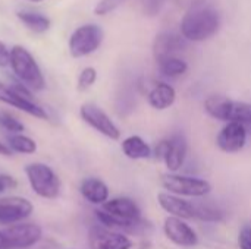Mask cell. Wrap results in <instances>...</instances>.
Instances as JSON below:
<instances>
[{"instance_id": "obj_5", "label": "cell", "mask_w": 251, "mask_h": 249, "mask_svg": "<svg viewBox=\"0 0 251 249\" xmlns=\"http://www.w3.org/2000/svg\"><path fill=\"white\" fill-rule=\"evenodd\" d=\"M104 31L97 23H85L78 26L69 37V53L75 59H81L93 54L101 45Z\"/></svg>"}, {"instance_id": "obj_14", "label": "cell", "mask_w": 251, "mask_h": 249, "mask_svg": "<svg viewBox=\"0 0 251 249\" xmlns=\"http://www.w3.org/2000/svg\"><path fill=\"white\" fill-rule=\"evenodd\" d=\"M163 232L165 236L176 247L194 248L199 244V236L196 230L190 225L182 222V219L172 217V216L166 217L163 223Z\"/></svg>"}, {"instance_id": "obj_10", "label": "cell", "mask_w": 251, "mask_h": 249, "mask_svg": "<svg viewBox=\"0 0 251 249\" xmlns=\"http://www.w3.org/2000/svg\"><path fill=\"white\" fill-rule=\"evenodd\" d=\"M7 249H26L34 247L43 236V230L34 223H18L3 229Z\"/></svg>"}, {"instance_id": "obj_17", "label": "cell", "mask_w": 251, "mask_h": 249, "mask_svg": "<svg viewBox=\"0 0 251 249\" xmlns=\"http://www.w3.org/2000/svg\"><path fill=\"white\" fill-rule=\"evenodd\" d=\"M176 100V91L166 82L154 84L147 92V101L154 110H166L174 106Z\"/></svg>"}, {"instance_id": "obj_7", "label": "cell", "mask_w": 251, "mask_h": 249, "mask_svg": "<svg viewBox=\"0 0 251 249\" xmlns=\"http://www.w3.org/2000/svg\"><path fill=\"white\" fill-rule=\"evenodd\" d=\"M162 186L174 195L178 197H193L201 198L212 192V185L206 179L193 178V176H182L175 173L162 175Z\"/></svg>"}, {"instance_id": "obj_9", "label": "cell", "mask_w": 251, "mask_h": 249, "mask_svg": "<svg viewBox=\"0 0 251 249\" xmlns=\"http://www.w3.org/2000/svg\"><path fill=\"white\" fill-rule=\"evenodd\" d=\"M79 114H81V119L88 126H91L93 129H96L99 134L104 135L106 138L112 141H118L121 138L119 128L109 117V114L103 109H100L97 104H93V103L82 104L79 109Z\"/></svg>"}, {"instance_id": "obj_22", "label": "cell", "mask_w": 251, "mask_h": 249, "mask_svg": "<svg viewBox=\"0 0 251 249\" xmlns=\"http://www.w3.org/2000/svg\"><path fill=\"white\" fill-rule=\"evenodd\" d=\"M194 219H199L207 223H219L225 219V214L219 207L213 204L194 203Z\"/></svg>"}, {"instance_id": "obj_19", "label": "cell", "mask_w": 251, "mask_h": 249, "mask_svg": "<svg viewBox=\"0 0 251 249\" xmlns=\"http://www.w3.org/2000/svg\"><path fill=\"white\" fill-rule=\"evenodd\" d=\"M121 148L125 157L131 160H147L153 154L150 145L138 135H131L125 138L121 144Z\"/></svg>"}, {"instance_id": "obj_28", "label": "cell", "mask_w": 251, "mask_h": 249, "mask_svg": "<svg viewBox=\"0 0 251 249\" xmlns=\"http://www.w3.org/2000/svg\"><path fill=\"white\" fill-rule=\"evenodd\" d=\"M18 186V182L15 181L13 176L9 175H0V194L7 191V189H15Z\"/></svg>"}, {"instance_id": "obj_32", "label": "cell", "mask_w": 251, "mask_h": 249, "mask_svg": "<svg viewBox=\"0 0 251 249\" xmlns=\"http://www.w3.org/2000/svg\"><path fill=\"white\" fill-rule=\"evenodd\" d=\"M28 1H32V3H41V1H44V0H28Z\"/></svg>"}, {"instance_id": "obj_16", "label": "cell", "mask_w": 251, "mask_h": 249, "mask_svg": "<svg viewBox=\"0 0 251 249\" xmlns=\"http://www.w3.org/2000/svg\"><path fill=\"white\" fill-rule=\"evenodd\" d=\"M157 203L172 217L194 219V203L185 201L178 195L169 192H160L157 194Z\"/></svg>"}, {"instance_id": "obj_6", "label": "cell", "mask_w": 251, "mask_h": 249, "mask_svg": "<svg viewBox=\"0 0 251 249\" xmlns=\"http://www.w3.org/2000/svg\"><path fill=\"white\" fill-rule=\"evenodd\" d=\"M0 101L18 110H22L24 113L34 116L37 119L46 120L49 117L46 110L40 107L35 101H32L29 90L21 82L13 85H6L4 82L0 81Z\"/></svg>"}, {"instance_id": "obj_24", "label": "cell", "mask_w": 251, "mask_h": 249, "mask_svg": "<svg viewBox=\"0 0 251 249\" xmlns=\"http://www.w3.org/2000/svg\"><path fill=\"white\" fill-rule=\"evenodd\" d=\"M0 126L10 132L12 135H16V134H22L25 126L21 120H18L13 114H10L9 112H0Z\"/></svg>"}, {"instance_id": "obj_4", "label": "cell", "mask_w": 251, "mask_h": 249, "mask_svg": "<svg viewBox=\"0 0 251 249\" xmlns=\"http://www.w3.org/2000/svg\"><path fill=\"white\" fill-rule=\"evenodd\" d=\"M31 189L41 198L54 200L60 192V179L53 169L44 163H31L25 167Z\"/></svg>"}, {"instance_id": "obj_12", "label": "cell", "mask_w": 251, "mask_h": 249, "mask_svg": "<svg viewBox=\"0 0 251 249\" xmlns=\"http://www.w3.org/2000/svg\"><path fill=\"white\" fill-rule=\"evenodd\" d=\"M34 211L31 201L22 197L0 198V226H12L22 223Z\"/></svg>"}, {"instance_id": "obj_2", "label": "cell", "mask_w": 251, "mask_h": 249, "mask_svg": "<svg viewBox=\"0 0 251 249\" xmlns=\"http://www.w3.org/2000/svg\"><path fill=\"white\" fill-rule=\"evenodd\" d=\"M10 68L18 81L26 88L32 91L46 88V79L37 60L25 47L13 45L10 48Z\"/></svg>"}, {"instance_id": "obj_3", "label": "cell", "mask_w": 251, "mask_h": 249, "mask_svg": "<svg viewBox=\"0 0 251 249\" xmlns=\"http://www.w3.org/2000/svg\"><path fill=\"white\" fill-rule=\"evenodd\" d=\"M206 113L222 122H240L246 128L251 126V104L226 98L224 95H212L204 101Z\"/></svg>"}, {"instance_id": "obj_18", "label": "cell", "mask_w": 251, "mask_h": 249, "mask_svg": "<svg viewBox=\"0 0 251 249\" xmlns=\"http://www.w3.org/2000/svg\"><path fill=\"white\" fill-rule=\"evenodd\" d=\"M79 192L90 204H104L109 200V188L99 178H85L81 182Z\"/></svg>"}, {"instance_id": "obj_1", "label": "cell", "mask_w": 251, "mask_h": 249, "mask_svg": "<svg viewBox=\"0 0 251 249\" xmlns=\"http://www.w3.org/2000/svg\"><path fill=\"white\" fill-rule=\"evenodd\" d=\"M221 26V16L215 6L206 0H196L184 13L179 34L193 43H200L213 37Z\"/></svg>"}, {"instance_id": "obj_11", "label": "cell", "mask_w": 251, "mask_h": 249, "mask_svg": "<svg viewBox=\"0 0 251 249\" xmlns=\"http://www.w3.org/2000/svg\"><path fill=\"white\" fill-rule=\"evenodd\" d=\"M90 249H131L132 241L122 232L96 225L88 232Z\"/></svg>"}, {"instance_id": "obj_27", "label": "cell", "mask_w": 251, "mask_h": 249, "mask_svg": "<svg viewBox=\"0 0 251 249\" xmlns=\"http://www.w3.org/2000/svg\"><path fill=\"white\" fill-rule=\"evenodd\" d=\"M240 249H251V226H244L238 233Z\"/></svg>"}, {"instance_id": "obj_8", "label": "cell", "mask_w": 251, "mask_h": 249, "mask_svg": "<svg viewBox=\"0 0 251 249\" xmlns=\"http://www.w3.org/2000/svg\"><path fill=\"white\" fill-rule=\"evenodd\" d=\"M187 139L181 134H174L165 139H162L154 150V157L163 161L169 172H178L187 158Z\"/></svg>"}, {"instance_id": "obj_20", "label": "cell", "mask_w": 251, "mask_h": 249, "mask_svg": "<svg viewBox=\"0 0 251 249\" xmlns=\"http://www.w3.org/2000/svg\"><path fill=\"white\" fill-rule=\"evenodd\" d=\"M16 16L29 31H32L35 34H44L51 26L50 18L43 15V13H40V12H35V10L22 9V10L16 12Z\"/></svg>"}, {"instance_id": "obj_25", "label": "cell", "mask_w": 251, "mask_h": 249, "mask_svg": "<svg viewBox=\"0 0 251 249\" xmlns=\"http://www.w3.org/2000/svg\"><path fill=\"white\" fill-rule=\"evenodd\" d=\"M97 81V70L91 66L84 68L81 70V73L78 75V81H76V88L78 91H87L88 88H91Z\"/></svg>"}, {"instance_id": "obj_31", "label": "cell", "mask_w": 251, "mask_h": 249, "mask_svg": "<svg viewBox=\"0 0 251 249\" xmlns=\"http://www.w3.org/2000/svg\"><path fill=\"white\" fill-rule=\"evenodd\" d=\"M0 249H7V245H6V238H4L3 230H0Z\"/></svg>"}, {"instance_id": "obj_29", "label": "cell", "mask_w": 251, "mask_h": 249, "mask_svg": "<svg viewBox=\"0 0 251 249\" xmlns=\"http://www.w3.org/2000/svg\"><path fill=\"white\" fill-rule=\"evenodd\" d=\"M10 66V50L3 41H0V68Z\"/></svg>"}, {"instance_id": "obj_26", "label": "cell", "mask_w": 251, "mask_h": 249, "mask_svg": "<svg viewBox=\"0 0 251 249\" xmlns=\"http://www.w3.org/2000/svg\"><path fill=\"white\" fill-rule=\"evenodd\" d=\"M125 0H100L96 7H94V13L99 16H104L109 15L110 12H113L115 9H118Z\"/></svg>"}, {"instance_id": "obj_30", "label": "cell", "mask_w": 251, "mask_h": 249, "mask_svg": "<svg viewBox=\"0 0 251 249\" xmlns=\"http://www.w3.org/2000/svg\"><path fill=\"white\" fill-rule=\"evenodd\" d=\"M12 150L9 148V145L7 144H4V142H0V156H3V157H10L12 156Z\"/></svg>"}, {"instance_id": "obj_23", "label": "cell", "mask_w": 251, "mask_h": 249, "mask_svg": "<svg viewBox=\"0 0 251 249\" xmlns=\"http://www.w3.org/2000/svg\"><path fill=\"white\" fill-rule=\"evenodd\" d=\"M7 145L12 151L19 153V154H34L37 151L35 141L26 135H22V134L10 135L7 138Z\"/></svg>"}, {"instance_id": "obj_21", "label": "cell", "mask_w": 251, "mask_h": 249, "mask_svg": "<svg viewBox=\"0 0 251 249\" xmlns=\"http://www.w3.org/2000/svg\"><path fill=\"white\" fill-rule=\"evenodd\" d=\"M157 63H159L160 73L166 78H178V76H182L188 70V63L178 56L166 57Z\"/></svg>"}, {"instance_id": "obj_13", "label": "cell", "mask_w": 251, "mask_h": 249, "mask_svg": "<svg viewBox=\"0 0 251 249\" xmlns=\"http://www.w3.org/2000/svg\"><path fill=\"white\" fill-rule=\"evenodd\" d=\"M247 144V128L240 122H228L216 136V145L226 154L240 153Z\"/></svg>"}, {"instance_id": "obj_15", "label": "cell", "mask_w": 251, "mask_h": 249, "mask_svg": "<svg viewBox=\"0 0 251 249\" xmlns=\"http://www.w3.org/2000/svg\"><path fill=\"white\" fill-rule=\"evenodd\" d=\"M185 38L181 34L175 32H160L153 43V54L156 62H160L166 57L178 56L185 48Z\"/></svg>"}]
</instances>
